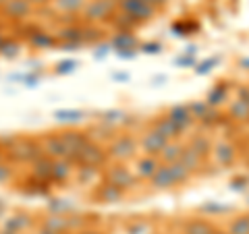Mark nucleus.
I'll return each mask as SVG.
<instances>
[{
  "instance_id": "nucleus-1",
  "label": "nucleus",
  "mask_w": 249,
  "mask_h": 234,
  "mask_svg": "<svg viewBox=\"0 0 249 234\" xmlns=\"http://www.w3.org/2000/svg\"><path fill=\"white\" fill-rule=\"evenodd\" d=\"M191 172L187 170L181 162H175V164H160L158 172L154 174V178L150 181L152 189H158V191H164L170 189V186H177V184H183L185 181H189Z\"/></svg>"
},
{
  "instance_id": "nucleus-2",
  "label": "nucleus",
  "mask_w": 249,
  "mask_h": 234,
  "mask_svg": "<svg viewBox=\"0 0 249 234\" xmlns=\"http://www.w3.org/2000/svg\"><path fill=\"white\" fill-rule=\"evenodd\" d=\"M137 150H139V139L133 133H123V135L114 137L110 141L106 153H108V158L114 162H127L131 158H135Z\"/></svg>"
},
{
  "instance_id": "nucleus-3",
  "label": "nucleus",
  "mask_w": 249,
  "mask_h": 234,
  "mask_svg": "<svg viewBox=\"0 0 249 234\" xmlns=\"http://www.w3.org/2000/svg\"><path fill=\"white\" fill-rule=\"evenodd\" d=\"M6 153H9V158L13 162H36L44 155V150H42V143H37L36 139L17 137V141L6 150Z\"/></svg>"
},
{
  "instance_id": "nucleus-4",
  "label": "nucleus",
  "mask_w": 249,
  "mask_h": 234,
  "mask_svg": "<svg viewBox=\"0 0 249 234\" xmlns=\"http://www.w3.org/2000/svg\"><path fill=\"white\" fill-rule=\"evenodd\" d=\"M119 9L116 0H88V4L83 6V19L89 23H98V21H108L114 17V11Z\"/></svg>"
},
{
  "instance_id": "nucleus-5",
  "label": "nucleus",
  "mask_w": 249,
  "mask_h": 234,
  "mask_svg": "<svg viewBox=\"0 0 249 234\" xmlns=\"http://www.w3.org/2000/svg\"><path fill=\"white\" fill-rule=\"evenodd\" d=\"M104 181L110 183L114 186H119L121 191H129L133 189L135 183H137V176L131 168H127L123 162H116V164H110L104 172Z\"/></svg>"
},
{
  "instance_id": "nucleus-6",
  "label": "nucleus",
  "mask_w": 249,
  "mask_h": 234,
  "mask_svg": "<svg viewBox=\"0 0 249 234\" xmlns=\"http://www.w3.org/2000/svg\"><path fill=\"white\" fill-rule=\"evenodd\" d=\"M168 143H170L168 139L164 135H160L154 127L150 131H145L143 135L139 137V150H142V153L143 155H154V158H158V155L162 153V150H164Z\"/></svg>"
},
{
  "instance_id": "nucleus-7",
  "label": "nucleus",
  "mask_w": 249,
  "mask_h": 234,
  "mask_svg": "<svg viewBox=\"0 0 249 234\" xmlns=\"http://www.w3.org/2000/svg\"><path fill=\"white\" fill-rule=\"evenodd\" d=\"M119 9L139 23L152 19L156 13V6H152L147 0H119Z\"/></svg>"
},
{
  "instance_id": "nucleus-8",
  "label": "nucleus",
  "mask_w": 249,
  "mask_h": 234,
  "mask_svg": "<svg viewBox=\"0 0 249 234\" xmlns=\"http://www.w3.org/2000/svg\"><path fill=\"white\" fill-rule=\"evenodd\" d=\"M60 139H62V143H65V147H67V153H69V160L71 162L79 155V151L83 150V147L89 143V137L85 135L83 131H73V129L62 131Z\"/></svg>"
},
{
  "instance_id": "nucleus-9",
  "label": "nucleus",
  "mask_w": 249,
  "mask_h": 234,
  "mask_svg": "<svg viewBox=\"0 0 249 234\" xmlns=\"http://www.w3.org/2000/svg\"><path fill=\"white\" fill-rule=\"evenodd\" d=\"M106 160H108V153H106L98 143L89 141V143L79 151V155H77L73 162H79V166L83 164V166H96V168H98V166H102Z\"/></svg>"
},
{
  "instance_id": "nucleus-10",
  "label": "nucleus",
  "mask_w": 249,
  "mask_h": 234,
  "mask_svg": "<svg viewBox=\"0 0 249 234\" xmlns=\"http://www.w3.org/2000/svg\"><path fill=\"white\" fill-rule=\"evenodd\" d=\"M42 150L44 155H48L50 160H69V153H67V147L60 139V133H48L46 137H42Z\"/></svg>"
},
{
  "instance_id": "nucleus-11",
  "label": "nucleus",
  "mask_w": 249,
  "mask_h": 234,
  "mask_svg": "<svg viewBox=\"0 0 249 234\" xmlns=\"http://www.w3.org/2000/svg\"><path fill=\"white\" fill-rule=\"evenodd\" d=\"M212 153H214V160H216V164H218V166H222V168H229V166H232V164L237 162V158H239L237 147L232 145L231 141H218V143L214 145Z\"/></svg>"
},
{
  "instance_id": "nucleus-12",
  "label": "nucleus",
  "mask_w": 249,
  "mask_h": 234,
  "mask_svg": "<svg viewBox=\"0 0 249 234\" xmlns=\"http://www.w3.org/2000/svg\"><path fill=\"white\" fill-rule=\"evenodd\" d=\"M160 160L158 158H154V155H142V158H137L135 162V176L137 178H142V181H152L154 174L158 172V168H160Z\"/></svg>"
},
{
  "instance_id": "nucleus-13",
  "label": "nucleus",
  "mask_w": 249,
  "mask_h": 234,
  "mask_svg": "<svg viewBox=\"0 0 249 234\" xmlns=\"http://www.w3.org/2000/svg\"><path fill=\"white\" fill-rule=\"evenodd\" d=\"M123 193L124 191H121L119 186H114L110 183L102 181V183L98 184V189L93 191V199L100 201V203H116V201L123 199Z\"/></svg>"
},
{
  "instance_id": "nucleus-14",
  "label": "nucleus",
  "mask_w": 249,
  "mask_h": 234,
  "mask_svg": "<svg viewBox=\"0 0 249 234\" xmlns=\"http://www.w3.org/2000/svg\"><path fill=\"white\" fill-rule=\"evenodd\" d=\"M112 46L119 50V56H133L137 40L131 31H119V33L112 37Z\"/></svg>"
},
{
  "instance_id": "nucleus-15",
  "label": "nucleus",
  "mask_w": 249,
  "mask_h": 234,
  "mask_svg": "<svg viewBox=\"0 0 249 234\" xmlns=\"http://www.w3.org/2000/svg\"><path fill=\"white\" fill-rule=\"evenodd\" d=\"M166 116H168V118L173 120L183 133L189 129L193 122H196V118H193V114H191V110H189V106H173V108L168 110Z\"/></svg>"
},
{
  "instance_id": "nucleus-16",
  "label": "nucleus",
  "mask_w": 249,
  "mask_h": 234,
  "mask_svg": "<svg viewBox=\"0 0 249 234\" xmlns=\"http://www.w3.org/2000/svg\"><path fill=\"white\" fill-rule=\"evenodd\" d=\"M2 13L6 15L9 19H25L27 15H31V4L27 0H6L2 4Z\"/></svg>"
},
{
  "instance_id": "nucleus-17",
  "label": "nucleus",
  "mask_w": 249,
  "mask_h": 234,
  "mask_svg": "<svg viewBox=\"0 0 249 234\" xmlns=\"http://www.w3.org/2000/svg\"><path fill=\"white\" fill-rule=\"evenodd\" d=\"M187 147H189L191 151H196L199 158H208L210 153H212V150H214V145H212V141L208 139V135H204V133H196L191 139H189V143H187Z\"/></svg>"
},
{
  "instance_id": "nucleus-18",
  "label": "nucleus",
  "mask_w": 249,
  "mask_h": 234,
  "mask_svg": "<svg viewBox=\"0 0 249 234\" xmlns=\"http://www.w3.org/2000/svg\"><path fill=\"white\" fill-rule=\"evenodd\" d=\"M154 129L160 133V135H164L168 141H178V137L183 135V131L177 127V124L168 118V116H162V118H158L154 122Z\"/></svg>"
},
{
  "instance_id": "nucleus-19",
  "label": "nucleus",
  "mask_w": 249,
  "mask_h": 234,
  "mask_svg": "<svg viewBox=\"0 0 249 234\" xmlns=\"http://www.w3.org/2000/svg\"><path fill=\"white\" fill-rule=\"evenodd\" d=\"M73 162L71 160H54L52 162V183H67L73 176Z\"/></svg>"
},
{
  "instance_id": "nucleus-20",
  "label": "nucleus",
  "mask_w": 249,
  "mask_h": 234,
  "mask_svg": "<svg viewBox=\"0 0 249 234\" xmlns=\"http://www.w3.org/2000/svg\"><path fill=\"white\" fill-rule=\"evenodd\" d=\"M185 151V145L181 141H170L164 150H162V153L158 155V160L162 164H175V162H181V155Z\"/></svg>"
},
{
  "instance_id": "nucleus-21",
  "label": "nucleus",
  "mask_w": 249,
  "mask_h": 234,
  "mask_svg": "<svg viewBox=\"0 0 249 234\" xmlns=\"http://www.w3.org/2000/svg\"><path fill=\"white\" fill-rule=\"evenodd\" d=\"M52 162L48 155H42L40 160L34 162V176L44 183H52Z\"/></svg>"
},
{
  "instance_id": "nucleus-22",
  "label": "nucleus",
  "mask_w": 249,
  "mask_h": 234,
  "mask_svg": "<svg viewBox=\"0 0 249 234\" xmlns=\"http://www.w3.org/2000/svg\"><path fill=\"white\" fill-rule=\"evenodd\" d=\"M229 116L232 120H237V122H245L249 120V102L247 100H235V102L231 104L229 108Z\"/></svg>"
},
{
  "instance_id": "nucleus-23",
  "label": "nucleus",
  "mask_w": 249,
  "mask_h": 234,
  "mask_svg": "<svg viewBox=\"0 0 249 234\" xmlns=\"http://www.w3.org/2000/svg\"><path fill=\"white\" fill-rule=\"evenodd\" d=\"M227 96H229V89H227V85H222V83H218L216 87L208 93V100H206V104L208 106H212V108H218V106H222L224 102H227Z\"/></svg>"
},
{
  "instance_id": "nucleus-24",
  "label": "nucleus",
  "mask_w": 249,
  "mask_h": 234,
  "mask_svg": "<svg viewBox=\"0 0 249 234\" xmlns=\"http://www.w3.org/2000/svg\"><path fill=\"white\" fill-rule=\"evenodd\" d=\"M54 9L60 13H81L88 0H54Z\"/></svg>"
},
{
  "instance_id": "nucleus-25",
  "label": "nucleus",
  "mask_w": 249,
  "mask_h": 234,
  "mask_svg": "<svg viewBox=\"0 0 249 234\" xmlns=\"http://www.w3.org/2000/svg\"><path fill=\"white\" fill-rule=\"evenodd\" d=\"M181 164H183L187 170H189V172H193V170L201 168V164H204V158H199L196 151H191L189 147L185 145V151H183V155H181Z\"/></svg>"
},
{
  "instance_id": "nucleus-26",
  "label": "nucleus",
  "mask_w": 249,
  "mask_h": 234,
  "mask_svg": "<svg viewBox=\"0 0 249 234\" xmlns=\"http://www.w3.org/2000/svg\"><path fill=\"white\" fill-rule=\"evenodd\" d=\"M27 40L34 48H50L54 44V35L46 33V31H34V33L27 35Z\"/></svg>"
},
{
  "instance_id": "nucleus-27",
  "label": "nucleus",
  "mask_w": 249,
  "mask_h": 234,
  "mask_svg": "<svg viewBox=\"0 0 249 234\" xmlns=\"http://www.w3.org/2000/svg\"><path fill=\"white\" fill-rule=\"evenodd\" d=\"M98 168L96 166H81L77 168V181H79L81 184H91V183H96L98 181Z\"/></svg>"
},
{
  "instance_id": "nucleus-28",
  "label": "nucleus",
  "mask_w": 249,
  "mask_h": 234,
  "mask_svg": "<svg viewBox=\"0 0 249 234\" xmlns=\"http://www.w3.org/2000/svg\"><path fill=\"white\" fill-rule=\"evenodd\" d=\"M229 234H249V214L232 217V222L229 224Z\"/></svg>"
},
{
  "instance_id": "nucleus-29",
  "label": "nucleus",
  "mask_w": 249,
  "mask_h": 234,
  "mask_svg": "<svg viewBox=\"0 0 249 234\" xmlns=\"http://www.w3.org/2000/svg\"><path fill=\"white\" fill-rule=\"evenodd\" d=\"M187 234H214V228L206 220H191L187 224Z\"/></svg>"
},
{
  "instance_id": "nucleus-30",
  "label": "nucleus",
  "mask_w": 249,
  "mask_h": 234,
  "mask_svg": "<svg viewBox=\"0 0 249 234\" xmlns=\"http://www.w3.org/2000/svg\"><path fill=\"white\" fill-rule=\"evenodd\" d=\"M58 37H62V40H71V44H79L83 40V29L75 27V25H69V27L58 31Z\"/></svg>"
},
{
  "instance_id": "nucleus-31",
  "label": "nucleus",
  "mask_w": 249,
  "mask_h": 234,
  "mask_svg": "<svg viewBox=\"0 0 249 234\" xmlns=\"http://www.w3.org/2000/svg\"><path fill=\"white\" fill-rule=\"evenodd\" d=\"M54 116H56V120H60V122H71L73 124V122H79L83 118V112H79V110H60Z\"/></svg>"
},
{
  "instance_id": "nucleus-32",
  "label": "nucleus",
  "mask_w": 249,
  "mask_h": 234,
  "mask_svg": "<svg viewBox=\"0 0 249 234\" xmlns=\"http://www.w3.org/2000/svg\"><path fill=\"white\" fill-rule=\"evenodd\" d=\"M102 116H104L102 122H106V124H112V122H121V120H124V114H123V112H119V110L104 112Z\"/></svg>"
},
{
  "instance_id": "nucleus-33",
  "label": "nucleus",
  "mask_w": 249,
  "mask_h": 234,
  "mask_svg": "<svg viewBox=\"0 0 249 234\" xmlns=\"http://www.w3.org/2000/svg\"><path fill=\"white\" fill-rule=\"evenodd\" d=\"M19 52V46L15 44V42H4L2 44V48H0V54H2V56H15V54Z\"/></svg>"
},
{
  "instance_id": "nucleus-34",
  "label": "nucleus",
  "mask_w": 249,
  "mask_h": 234,
  "mask_svg": "<svg viewBox=\"0 0 249 234\" xmlns=\"http://www.w3.org/2000/svg\"><path fill=\"white\" fill-rule=\"evenodd\" d=\"M216 62H218V58H210V60H206V62H201V65L196 68V73H197V75H206V73H210Z\"/></svg>"
},
{
  "instance_id": "nucleus-35",
  "label": "nucleus",
  "mask_w": 249,
  "mask_h": 234,
  "mask_svg": "<svg viewBox=\"0 0 249 234\" xmlns=\"http://www.w3.org/2000/svg\"><path fill=\"white\" fill-rule=\"evenodd\" d=\"M13 176V168L9 166V164H4V162H0V184L6 183L9 178Z\"/></svg>"
},
{
  "instance_id": "nucleus-36",
  "label": "nucleus",
  "mask_w": 249,
  "mask_h": 234,
  "mask_svg": "<svg viewBox=\"0 0 249 234\" xmlns=\"http://www.w3.org/2000/svg\"><path fill=\"white\" fill-rule=\"evenodd\" d=\"M73 68H77V62L75 60H65V62H60V65L56 67V71L60 75H67V73H71Z\"/></svg>"
},
{
  "instance_id": "nucleus-37",
  "label": "nucleus",
  "mask_w": 249,
  "mask_h": 234,
  "mask_svg": "<svg viewBox=\"0 0 249 234\" xmlns=\"http://www.w3.org/2000/svg\"><path fill=\"white\" fill-rule=\"evenodd\" d=\"M160 50H162V46L158 42H150V44L142 46V52H145V54H158Z\"/></svg>"
},
{
  "instance_id": "nucleus-38",
  "label": "nucleus",
  "mask_w": 249,
  "mask_h": 234,
  "mask_svg": "<svg viewBox=\"0 0 249 234\" xmlns=\"http://www.w3.org/2000/svg\"><path fill=\"white\" fill-rule=\"evenodd\" d=\"M27 2H29L31 6H37V4H46L48 0H27Z\"/></svg>"
},
{
  "instance_id": "nucleus-39",
  "label": "nucleus",
  "mask_w": 249,
  "mask_h": 234,
  "mask_svg": "<svg viewBox=\"0 0 249 234\" xmlns=\"http://www.w3.org/2000/svg\"><path fill=\"white\" fill-rule=\"evenodd\" d=\"M147 2H150L152 6H156V9H158V4H164L166 0H147Z\"/></svg>"
},
{
  "instance_id": "nucleus-40",
  "label": "nucleus",
  "mask_w": 249,
  "mask_h": 234,
  "mask_svg": "<svg viewBox=\"0 0 249 234\" xmlns=\"http://www.w3.org/2000/svg\"><path fill=\"white\" fill-rule=\"evenodd\" d=\"M4 42H6V37H4L2 33H0V48H2V44H4Z\"/></svg>"
},
{
  "instance_id": "nucleus-41",
  "label": "nucleus",
  "mask_w": 249,
  "mask_h": 234,
  "mask_svg": "<svg viewBox=\"0 0 249 234\" xmlns=\"http://www.w3.org/2000/svg\"><path fill=\"white\" fill-rule=\"evenodd\" d=\"M2 151H4V150H2V147H0V160H2Z\"/></svg>"
},
{
  "instance_id": "nucleus-42",
  "label": "nucleus",
  "mask_w": 249,
  "mask_h": 234,
  "mask_svg": "<svg viewBox=\"0 0 249 234\" xmlns=\"http://www.w3.org/2000/svg\"><path fill=\"white\" fill-rule=\"evenodd\" d=\"M4 2H6V0H0V9H2V4H4Z\"/></svg>"
}]
</instances>
